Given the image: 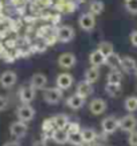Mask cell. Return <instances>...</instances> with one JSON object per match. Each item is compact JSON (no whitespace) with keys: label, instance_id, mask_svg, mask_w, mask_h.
Instances as JSON below:
<instances>
[{"label":"cell","instance_id":"cell-1","mask_svg":"<svg viewBox=\"0 0 137 146\" xmlns=\"http://www.w3.org/2000/svg\"><path fill=\"white\" fill-rule=\"evenodd\" d=\"M43 98L47 104H51V105H56L59 104L63 98V90L60 88H48L44 90V94H43Z\"/></svg>","mask_w":137,"mask_h":146},{"label":"cell","instance_id":"cell-37","mask_svg":"<svg viewBox=\"0 0 137 146\" xmlns=\"http://www.w3.org/2000/svg\"><path fill=\"white\" fill-rule=\"evenodd\" d=\"M79 146H93V142H89V141H83Z\"/></svg>","mask_w":137,"mask_h":146},{"label":"cell","instance_id":"cell-38","mask_svg":"<svg viewBox=\"0 0 137 146\" xmlns=\"http://www.w3.org/2000/svg\"><path fill=\"white\" fill-rule=\"evenodd\" d=\"M33 146H47L45 145V141H37V142H35Z\"/></svg>","mask_w":137,"mask_h":146},{"label":"cell","instance_id":"cell-19","mask_svg":"<svg viewBox=\"0 0 137 146\" xmlns=\"http://www.w3.org/2000/svg\"><path fill=\"white\" fill-rule=\"evenodd\" d=\"M52 139L57 145H64L68 142V131L67 129H55L52 133Z\"/></svg>","mask_w":137,"mask_h":146},{"label":"cell","instance_id":"cell-40","mask_svg":"<svg viewBox=\"0 0 137 146\" xmlns=\"http://www.w3.org/2000/svg\"><path fill=\"white\" fill-rule=\"evenodd\" d=\"M1 8H3V4L0 3V11H1Z\"/></svg>","mask_w":137,"mask_h":146},{"label":"cell","instance_id":"cell-29","mask_svg":"<svg viewBox=\"0 0 137 146\" xmlns=\"http://www.w3.org/2000/svg\"><path fill=\"white\" fill-rule=\"evenodd\" d=\"M81 135H83V141H89V142H93L96 138V130L91 129V127H85V129H81Z\"/></svg>","mask_w":137,"mask_h":146},{"label":"cell","instance_id":"cell-7","mask_svg":"<svg viewBox=\"0 0 137 146\" xmlns=\"http://www.w3.org/2000/svg\"><path fill=\"white\" fill-rule=\"evenodd\" d=\"M118 127V118L114 115H108L101 121V129H103L104 134H112L117 130Z\"/></svg>","mask_w":137,"mask_h":146},{"label":"cell","instance_id":"cell-30","mask_svg":"<svg viewBox=\"0 0 137 146\" xmlns=\"http://www.w3.org/2000/svg\"><path fill=\"white\" fill-rule=\"evenodd\" d=\"M125 8L129 13L137 15V0H125Z\"/></svg>","mask_w":137,"mask_h":146},{"label":"cell","instance_id":"cell-8","mask_svg":"<svg viewBox=\"0 0 137 146\" xmlns=\"http://www.w3.org/2000/svg\"><path fill=\"white\" fill-rule=\"evenodd\" d=\"M36 97V89L31 85H24L19 90V98L23 104H31Z\"/></svg>","mask_w":137,"mask_h":146},{"label":"cell","instance_id":"cell-12","mask_svg":"<svg viewBox=\"0 0 137 146\" xmlns=\"http://www.w3.org/2000/svg\"><path fill=\"white\" fill-rule=\"evenodd\" d=\"M89 110L95 115L103 114L104 111L107 110V102L103 98H93L91 101V104H89Z\"/></svg>","mask_w":137,"mask_h":146},{"label":"cell","instance_id":"cell-24","mask_svg":"<svg viewBox=\"0 0 137 146\" xmlns=\"http://www.w3.org/2000/svg\"><path fill=\"white\" fill-rule=\"evenodd\" d=\"M107 81L109 84H121L122 82V73L118 69H112L107 74Z\"/></svg>","mask_w":137,"mask_h":146},{"label":"cell","instance_id":"cell-25","mask_svg":"<svg viewBox=\"0 0 137 146\" xmlns=\"http://www.w3.org/2000/svg\"><path fill=\"white\" fill-rule=\"evenodd\" d=\"M104 11V3L101 0H93L89 3V12L92 15H101Z\"/></svg>","mask_w":137,"mask_h":146},{"label":"cell","instance_id":"cell-5","mask_svg":"<svg viewBox=\"0 0 137 146\" xmlns=\"http://www.w3.org/2000/svg\"><path fill=\"white\" fill-rule=\"evenodd\" d=\"M136 126H137V118L132 113L124 115V117H121V118L118 119V127H120L122 131L129 133V131L134 130Z\"/></svg>","mask_w":137,"mask_h":146},{"label":"cell","instance_id":"cell-35","mask_svg":"<svg viewBox=\"0 0 137 146\" xmlns=\"http://www.w3.org/2000/svg\"><path fill=\"white\" fill-rule=\"evenodd\" d=\"M130 44L133 46H137V31H133L130 33Z\"/></svg>","mask_w":137,"mask_h":146},{"label":"cell","instance_id":"cell-28","mask_svg":"<svg viewBox=\"0 0 137 146\" xmlns=\"http://www.w3.org/2000/svg\"><path fill=\"white\" fill-rule=\"evenodd\" d=\"M83 142V135H81V130L76 131V133H68V142L73 146H79Z\"/></svg>","mask_w":137,"mask_h":146},{"label":"cell","instance_id":"cell-6","mask_svg":"<svg viewBox=\"0 0 137 146\" xmlns=\"http://www.w3.org/2000/svg\"><path fill=\"white\" fill-rule=\"evenodd\" d=\"M28 131V126L27 122H23V121H16V122H12L11 126H9V133H11L12 137H15L16 139H20L27 135Z\"/></svg>","mask_w":137,"mask_h":146},{"label":"cell","instance_id":"cell-39","mask_svg":"<svg viewBox=\"0 0 137 146\" xmlns=\"http://www.w3.org/2000/svg\"><path fill=\"white\" fill-rule=\"evenodd\" d=\"M76 3H80V4H83V3H87L88 0H75Z\"/></svg>","mask_w":137,"mask_h":146},{"label":"cell","instance_id":"cell-26","mask_svg":"<svg viewBox=\"0 0 137 146\" xmlns=\"http://www.w3.org/2000/svg\"><path fill=\"white\" fill-rule=\"evenodd\" d=\"M97 49L107 57V56H109L110 53H113L114 52V46L110 41H101L99 45H97Z\"/></svg>","mask_w":137,"mask_h":146},{"label":"cell","instance_id":"cell-27","mask_svg":"<svg viewBox=\"0 0 137 146\" xmlns=\"http://www.w3.org/2000/svg\"><path fill=\"white\" fill-rule=\"evenodd\" d=\"M124 106L129 113H134L137 110V96H129L125 98Z\"/></svg>","mask_w":137,"mask_h":146},{"label":"cell","instance_id":"cell-2","mask_svg":"<svg viewBox=\"0 0 137 146\" xmlns=\"http://www.w3.org/2000/svg\"><path fill=\"white\" fill-rule=\"evenodd\" d=\"M36 114V110H35L33 106H31L29 104H23L21 106L17 108V111H16V115L19 121H23V122H29L32 121Z\"/></svg>","mask_w":137,"mask_h":146},{"label":"cell","instance_id":"cell-11","mask_svg":"<svg viewBox=\"0 0 137 146\" xmlns=\"http://www.w3.org/2000/svg\"><path fill=\"white\" fill-rule=\"evenodd\" d=\"M72 84H73V76L69 74V73H60L56 77V86L60 88L61 90L69 89L72 86Z\"/></svg>","mask_w":137,"mask_h":146},{"label":"cell","instance_id":"cell-20","mask_svg":"<svg viewBox=\"0 0 137 146\" xmlns=\"http://www.w3.org/2000/svg\"><path fill=\"white\" fill-rule=\"evenodd\" d=\"M89 62H91V65L101 66L105 64V56L99 49H96L93 52H91V54H89Z\"/></svg>","mask_w":137,"mask_h":146},{"label":"cell","instance_id":"cell-36","mask_svg":"<svg viewBox=\"0 0 137 146\" xmlns=\"http://www.w3.org/2000/svg\"><path fill=\"white\" fill-rule=\"evenodd\" d=\"M3 146H21V145L17 141H9V142H5Z\"/></svg>","mask_w":137,"mask_h":146},{"label":"cell","instance_id":"cell-14","mask_svg":"<svg viewBox=\"0 0 137 146\" xmlns=\"http://www.w3.org/2000/svg\"><path fill=\"white\" fill-rule=\"evenodd\" d=\"M47 82H48V78H47L45 74H43V73H35L33 76L31 77L29 85L37 90V89H44L45 88Z\"/></svg>","mask_w":137,"mask_h":146},{"label":"cell","instance_id":"cell-10","mask_svg":"<svg viewBox=\"0 0 137 146\" xmlns=\"http://www.w3.org/2000/svg\"><path fill=\"white\" fill-rule=\"evenodd\" d=\"M57 62H59V65L63 69H71L76 64V56L73 53H71V52H65V53H61L59 56Z\"/></svg>","mask_w":137,"mask_h":146},{"label":"cell","instance_id":"cell-17","mask_svg":"<svg viewBox=\"0 0 137 146\" xmlns=\"http://www.w3.org/2000/svg\"><path fill=\"white\" fill-rule=\"evenodd\" d=\"M122 70L125 73H133L137 68V64H136V60L130 56H124L121 57V65H120Z\"/></svg>","mask_w":137,"mask_h":146},{"label":"cell","instance_id":"cell-31","mask_svg":"<svg viewBox=\"0 0 137 146\" xmlns=\"http://www.w3.org/2000/svg\"><path fill=\"white\" fill-rule=\"evenodd\" d=\"M55 123H53V119L52 118H45L43 121V125H41V130L43 131H52L55 130Z\"/></svg>","mask_w":137,"mask_h":146},{"label":"cell","instance_id":"cell-23","mask_svg":"<svg viewBox=\"0 0 137 146\" xmlns=\"http://www.w3.org/2000/svg\"><path fill=\"white\" fill-rule=\"evenodd\" d=\"M105 92L109 97H113V98H117V97L121 96L122 89H121V84H109L108 82L107 86H105Z\"/></svg>","mask_w":137,"mask_h":146},{"label":"cell","instance_id":"cell-42","mask_svg":"<svg viewBox=\"0 0 137 146\" xmlns=\"http://www.w3.org/2000/svg\"><path fill=\"white\" fill-rule=\"evenodd\" d=\"M8 1H12V0H8Z\"/></svg>","mask_w":137,"mask_h":146},{"label":"cell","instance_id":"cell-21","mask_svg":"<svg viewBox=\"0 0 137 146\" xmlns=\"http://www.w3.org/2000/svg\"><path fill=\"white\" fill-rule=\"evenodd\" d=\"M105 65H108L110 69H118L121 65V57L117 53H110L109 56L105 57Z\"/></svg>","mask_w":137,"mask_h":146},{"label":"cell","instance_id":"cell-16","mask_svg":"<svg viewBox=\"0 0 137 146\" xmlns=\"http://www.w3.org/2000/svg\"><path fill=\"white\" fill-rule=\"evenodd\" d=\"M56 7L61 13H72L76 11L77 4L75 0H63V1L56 4Z\"/></svg>","mask_w":137,"mask_h":146},{"label":"cell","instance_id":"cell-18","mask_svg":"<svg viewBox=\"0 0 137 146\" xmlns=\"http://www.w3.org/2000/svg\"><path fill=\"white\" fill-rule=\"evenodd\" d=\"M100 78V69L99 66H95L92 65L91 68H88L84 73V80L88 81V82H91V84H95L96 81Z\"/></svg>","mask_w":137,"mask_h":146},{"label":"cell","instance_id":"cell-13","mask_svg":"<svg viewBox=\"0 0 137 146\" xmlns=\"http://www.w3.org/2000/svg\"><path fill=\"white\" fill-rule=\"evenodd\" d=\"M84 105H85V97L80 96L77 93H75V94H72V96H69L67 98V106L73 109V110H79Z\"/></svg>","mask_w":137,"mask_h":146},{"label":"cell","instance_id":"cell-32","mask_svg":"<svg viewBox=\"0 0 137 146\" xmlns=\"http://www.w3.org/2000/svg\"><path fill=\"white\" fill-rule=\"evenodd\" d=\"M65 129H67V131H68V133H76V131H80L81 130V126H80V123L71 122V121H69L68 126L65 127Z\"/></svg>","mask_w":137,"mask_h":146},{"label":"cell","instance_id":"cell-34","mask_svg":"<svg viewBox=\"0 0 137 146\" xmlns=\"http://www.w3.org/2000/svg\"><path fill=\"white\" fill-rule=\"evenodd\" d=\"M8 106V98L5 96H0V111L5 110Z\"/></svg>","mask_w":137,"mask_h":146},{"label":"cell","instance_id":"cell-3","mask_svg":"<svg viewBox=\"0 0 137 146\" xmlns=\"http://www.w3.org/2000/svg\"><path fill=\"white\" fill-rule=\"evenodd\" d=\"M79 27L85 32H91L95 29L96 27V19L95 15H92L91 12H87V13H83L79 17Z\"/></svg>","mask_w":137,"mask_h":146},{"label":"cell","instance_id":"cell-22","mask_svg":"<svg viewBox=\"0 0 137 146\" xmlns=\"http://www.w3.org/2000/svg\"><path fill=\"white\" fill-rule=\"evenodd\" d=\"M52 119H53L56 129H65L69 123V117L67 114H64V113H59L55 117H52Z\"/></svg>","mask_w":137,"mask_h":146},{"label":"cell","instance_id":"cell-33","mask_svg":"<svg viewBox=\"0 0 137 146\" xmlns=\"http://www.w3.org/2000/svg\"><path fill=\"white\" fill-rule=\"evenodd\" d=\"M128 143L129 146H137V130L129 131V135H128Z\"/></svg>","mask_w":137,"mask_h":146},{"label":"cell","instance_id":"cell-4","mask_svg":"<svg viewBox=\"0 0 137 146\" xmlns=\"http://www.w3.org/2000/svg\"><path fill=\"white\" fill-rule=\"evenodd\" d=\"M56 37L60 42H69L75 37V29L69 25H61L56 28Z\"/></svg>","mask_w":137,"mask_h":146},{"label":"cell","instance_id":"cell-9","mask_svg":"<svg viewBox=\"0 0 137 146\" xmlns=\"http://www.w3.org/2000/svg\"><path fill=\"white\" fill-rule=\"evenodd\" d=\"M16 81H17V74L12 70H5L0 74V85L5 89L12 88L16 84Z\"/></svg>","mask_w":137,"mask_h":146},{"label":"cell","instance_id":"cell-41","mask_svg":"<svg viewBox=\"0 0 137 146\" xmlns=\"http://www.w3.org/2000/svg\"><path fill=\"white\" fill-rule=\"evenodd\" d=\"M134 73H136V77H137V68H136V70H134Z\"/></svg>","mask_w":137,"mask_h":146},{"label":"cell","instance_id":"cell-15","mask_svg":"<svg viewBox=\"0 0 137 146\" xmlns=\"http://www.w3.org/2000/svg\"><path fill=\"white\" fill-rule=\"evenodd\" d=\"M76 93L87 98L88 96H91L92 93H93V84H91V82H88V81H85V80L80 81V82H77V85H76Z\"/></svg>","mask_w":137,"mask_h":146}]
</instances>
